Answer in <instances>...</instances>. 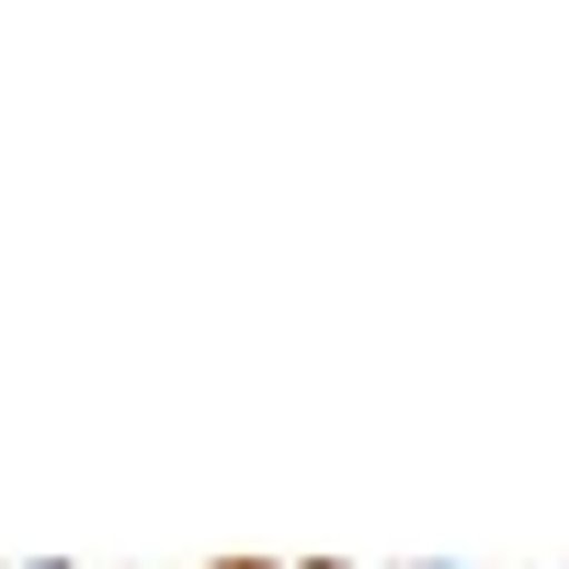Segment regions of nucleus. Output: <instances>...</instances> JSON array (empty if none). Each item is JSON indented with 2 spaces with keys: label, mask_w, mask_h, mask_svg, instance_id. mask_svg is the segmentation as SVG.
Wrapping results in <instances>:
<instances>
[{
  "label": "nucleus",
  "mask_w": 569,
  "mask_h": 569,
  "mask_svg": "<svg viewBox=\"0 0 569 569\" xmlns=\"http://www.w3.org/2000/svg\"><path fill=\"white\" fill-rule=\"evenodd\" d=\"M297 569H353V558H330V547H308V558H297Z\"/></svg>",
  "instance_id": "obj_2"
},
{
  "label": "nucleus",
  "mask_w": 569,
  "mask_h": 569,
  "mask_svg": "<svg viewBox=\"0 0 569 569\" xmlns=\"http://www.w3.org/2000/svg\"><path fill=\"white\" fill-rule=\"evenodd\" d=\"M23 569H69V558H23Z\"/></svg>",
  "instance_id": "obj_4"
},
{
  "label": "nucleus",
  "mask_w": 569,
  "mask_h": 569,
  "mask_svg": "<svg viewBox=\"0 0 569 569\" xmlns=\"http://www.w3.org/2000/svg\"><path fill=\"white\" fill-rule=\"evenodd\" d=\"M399 569H467V558H399Z\"/></svg>",
  "instance_id": "obj_3"
},
{
  "label": "nucleus",
  "mask_w": 569,
  "mask_h": 569,
  "mask_svg": "<svg viewBox=\"0 0 569 569\" xmlns=\"http://www.w3.org/2000/svg\"><path fill=\"white\" fill-rule=\"evenodd\" d=\"M558 569H569V558H558Z\"/></svg>",
  "instance_id": "obj_5"
},
{
  "label": "nucleus",
  "mask_w": 569,
  "mask_h": 569,
  "mask_svg": "<svg viewBox=\"0 0 569 569\" xmlns=\"http://www.w3.org/2000/svg\"><path fill=\"white\" fill-rule=\"evenodd\" d=\"M217 569H297V558H262V547H217Z\"/></svg>",
  "instance_id": "obj_1"
}]
</instances>
